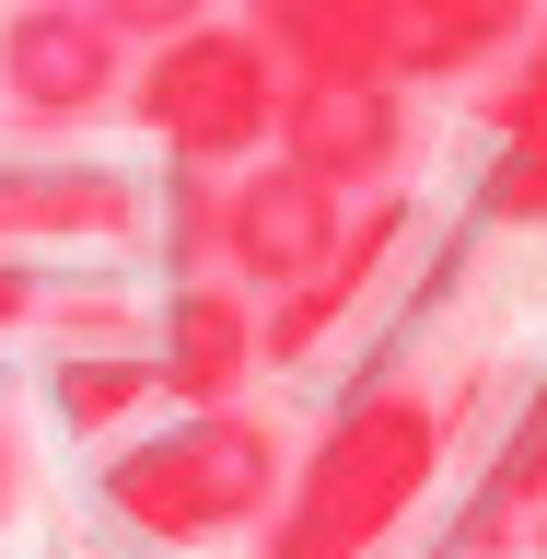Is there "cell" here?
I'll list each match as a JSON object with an SVG mask.
<instances>
[{
  "label": "cell",
  "instance_id": "cell-3",
  "mask_svg": "<svg viewBox=\"0 0 547 559\" xmlns=\"http://www.w3.org/2000/svg\"><path fill=\"white\" fill-rule=\"evenodd\" d=\"M117 105L164 140V164L234 175V164H257L269 129H280V70H269V47L245 24L210 12V24H175V35H152V47H129V94Z\"/></svg>",
  "mask_w": 547,
  "mask_h": 559
},
{
  "label": "cell",
  "instance_id": "cell-6",
  "mask_svg": "<svg viewBox=\"0 0 547 559\" xmlns=\"http://www.w3.org/2000/svg\"><path fill=\"white\" fill-rule=\"evenodd\" d=\"M269 152L338 199H384L408 164V82H280Z\"/></svg>",
  "mask_w": 547,
  "mask_h": 559
},
{
  "label": "cell",
  "instance_id": "cell-8",
  "mask_svg": "<svg viewBox=\"0 0 547 559\" xmlns=\"http://www.w3.org/2000/svg\"><path fill=\"white\" fill-rule=\"evenodd\" d=\"M140 234V187L117 164H82V152H12L0 164V245H117Z\"/></svg>",
  "mask_w": 547,
  "mask_h": 559
},
{
  "label": "cell",
  "instance_id": "cell-4",
  "mask_svg": "<svg viewBox=\"0 0 547 559\" xmlns=\"http://www.w3.org/2000/svg\"><path fill=\"white\" fill-rule=\"evenodd\" d=\"M129 94V47L94 24V0H12L0 12V105L24 129H82Z\"/></svg>",
  "mask_w": 547,
  "mask_h": 559
},
{
  "label": "cell",
  "instance_id": "cell-10",
  "mask_svg": "<svg viewBox=\"0 0 547 559\" xmlns=\"http://www.w3.org/2000/svg\"><path fill=\"white\" fill-rule=\"evenodd\" d=\"M547 0H384V70L396 82H478L536 35Z\"/></svg>",
  "mask_w": 547,
  "mask_h": 559
},
{
  "label": "cell",
  "instance_id": "cell-18",
  "mask_svg": "<svg viewBox=\"0 0 547 559\" xmlns=\"http://www.w3.org/2000/svg\"><path fill=\"white\" fill-rule=\"evenodd\" d=\"M501 82H524V94L547 105V12H536V35H524V47H513V70H501Z\"/></svg>",
  "mask_w": 547,
  "mask_h": 559
},
{
  "label": "cell",
  "instance_id": "cell-9",
  "mask_svg": "<svg viewBox=\"0 0 547 559\" xmlns=\"http://www.w3.org/2000/svg\"><path fill=\"white\" fill-rule=\"evenodd\" d=\"M396 234H408V199H349V234L326 245V269H304L292 292L257 304V361H314L349 326V304L373 292V269L396 257Z\"/></svg>",
  "mask_w": 547,
  "mask_h": 559
},
{
  "label": "cell",
  "instance_id": "cell-20",
  "mask_svg": "<svg viewBox=\"0 0 547 559\" xmlns=\"http://www.w3.org/2000/svg\"><path fill=\"white\" fill-rule=\"evenodd\" d=\"M524 548H536V559H547V501H536V524H524Z\"/></svg>",
  "mask_w": 547,
  "mask_h": 559
},
{
  "label": "cell",
  "instance_id": "cell-1",
  "mask_svg": "<svg viewBox=\"0 0 547 559\" xmlns=\"http://www.w3.org/2000/svg\"><path fill=\"white\" fill-rule=\"evenodd\" d=\"M431 466H443V408L419 384H361L314 431V454L280 478L257 559H384V536L419 513Z\"/></svg>",
  "mask_w": 547,
  "mask_h": 559
},
{
  "label": "cell",
  "instance_id": "cell-14",
  "mask_svg": "<svg viewBox=\"0 0 547 559\" xmlns=\"http://www.w3.org/2000/svg\"><path fill=\"white\" fill-rule=\"evenodd\" d=\"M478 222H547V105L524 82L489 94V164H478Z\"/></svg>",
  "mask_w": 547,
  "mask_h": 559
},
{
  "label": "cell",
  "instance_id": "cell-7",
  "mask_svg": "<svg viewBox=\"0 0 547 559\" xmlns=\"http://www.w3.org/2000/svg\"><path fill=\"white\" fill-rule=\"evenodd\" d=\"M152 373H164L175 408H245V373H257V292L245 280H175L164 326H152Z\"/></svg>",
  "mask_w": 547,
  "mask_h": 559
},
{
  "label": "cell",
  "instance_id": "cell-13",
  "mask_svg": "<svg viewBox=\"0 0 547 559\" xmlns=\"http://www.w3.org/2000/svg\"><path fill=\"white\" fill-rule=\"evenodd\" d=\"M47 408L70 431H129L140 408H164V373H152V349L140 338H82L47 361Z\"/></svg>",
  "mask_w": 547,
  "mask_h": 559
},
{
  "label": "cell",
  "instance_id": "cell-11",
  "mask_svg": "<svg viewBox=\"0 0 547 559\" xmlns=\"http://www.w3.org/2000/svg\"><path fill=\"white\" fill-rule=\"evenodd\" d=\"M245 35L280 82H396L384 70V0H245Z\"/></svg>",
  "mask_w": 547,
  "mask_h": 559
},
{
  "label": "cell",
  "instance_id": "cell-2",
  "mask_svg": "<svg viewBox=\"0 0 547 559\" xmlns=\"http://www.w3.org/2000/svg\"><path fill=\"white\" fill-rule=\"evenodd\" d=\"M292 478V454L257 408H175L164 431H129L105 454V513L152 536V548H222V536H257Z\"/></svg>",
  "mask_w": 547,
  "mask_h": 559
},
{
  "label": "cell",
  "instance_id": "cell-5",
  "mask_svg": "<svg viewBox=\"0 0 547 559\" xmlns=\"http://www.w3.org/2000/svg\"><path fill=\"white\" fill-rule=\"evenodd\" d=\"M338 234H349V199H338V187H314L304 164L257 152V164L222 175V280H245L257 304L292 292L304 269H326V245H338Z\"/></svg>",
  "mask_w": 547,
  "mask_h": 559
},
{
  "label": "cell",
  "instance_id": "cell-15",
  "mask_svg": "<svg viewBox=\"0 0 547 559\" xmlns=\"http://www.w3.org/2000/svg\"><path fill=\"white\" fill-rule=\"evenodd\" d=\"M164 269L175 280L222 269V175L210 164H164Z\"/></svg>",
  "mask_w": 547,
  "mask_h": 559
},
{
  "label": "cell",
  "instance_id": "cell-19",
  "mask_svg": "<svg viewBox=\"0 0 547 559\" xmlns=\"http://www.w3.org/2000/svg\"><path fill=\"white\" fill-rule=\"evenodd\" d=\"M12 489H24V443H12V419H0V524H12Z\"/></svg>",
  "mask_w": 547,
  "mask_h": 559
},
{
  "label": "cell",
  "instance_id": "cell-12",
  "mask_svg": "<svg viewBox=\"0 0 547 559\" xmlns=\"http://www.w3.org/2000/svg\"><path fill=\"white\" fill-rule=\"evenodd\" d=\"M536 501H547V373L524 384V408H513V431L489 443L478 489H466V513L443 524V559H501V548H524Z\"/></svg>",
  "mask_w": 547,
  "mask_h": 559
},
{
  "label": "cell",
  "instance_id": "cell-17",
  "mask_svg": "<svg viewBox=\"0 0 547 559\" xmlns=\"http://www.w3.org/2000/svg\"><path fill=\"white\" fill-rule=\"evenodd\" d=\"M35 314H47V257L0 245V338H12V326H35Z\"/></svg>",
  "mask_w": 547,
  "mask_h": 559
},
{
  "label": "cell",
  "instance_id": "cell-16",
  "mask_svg": "<svg viewBox=\"0 0 547 559\" xmlns=\"http://www.w3.org/2000/svg\"><path fill=\"white\" fill-rule=\"evenodd\" d=\"M94 24L117 35V47H152V35H175V24H210V0H94Z\"/></svg>",
  "mask_w": 547,
  "mask_h": 559
}]
</instances>
